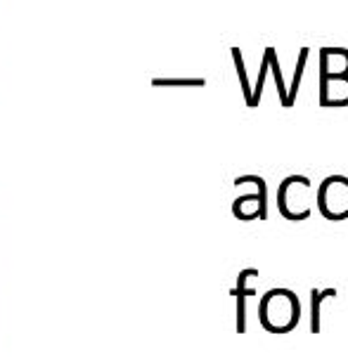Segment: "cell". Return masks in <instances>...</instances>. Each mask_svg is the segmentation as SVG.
I'll list each match as a JSON object with an SVG mask.
<instances>
[{
  "label": "cell",
  "mask_w": 348,
  "mask_h": 364,
  "mask_svg": "<svg viewBox=\"0 0 348 364\" xmlns=\"http://www.w3.org/2000/svg\"><path fill=\"white\" fill-rule=\"evenodd\" d=\"M258 322L270 333H289L301 322V301L287 287L268 289L258 301Z\"/></svg>",
  "instance_id": "cell-1"
},
{
  "label": "cell",
  "mask_w": 348,
  "mask_h": 364,
  "mask_svg": "<svg viewBox=\"0 0 348 364\" xmlns=\"http://www.w3.org/2000/svg\"><path fill=\"white\" fill-rule=\"evenodd\" d=\"M278 210L287 220L303 223L313 213V182L308 176H287L278 187Z\"/></svg>",
  "instance_id": "cell-2"
},
{
  "label": "cell",
  "mask_w": 348,
  "mask_h": 364,
  "mask_svg": "<svg viewBox=\"0 0 348 364\" xmlns=\"http://www.w3.org/2000/svg\"><path fill=\"white\" fill-rule=\"evenodd\" d=\"M237 185L251 187V192L239 194L232 201V215L242 223L268 220V182L260 176H239L235 180V187Z\"/></svg>",
  "instance_id": "cell-3"
},
{
  "label": "cell",
  "mask_w": 348,
  "mask_h": 364,
  "mask_svg": "<svg viewBox=\"0 0 348 364\" xmlns=\"http://www.w3.org/2000/svg\"><path fill=\"white\" fill-rule=\"evenodd\" d=\"M315 206L325 220L344 223L348 220V178L346 176H327L315 192Z\"/></svg>",
  "instance_id": "cell-4"
},
{
  "label": "cell",
  "mask_w": 348,
  "mask_h": 364,
  "mask_svg": "<svg viewBox=\"0 0 348 364\" xmlns=\"http://www.w3.org/2000/svg\"><path fill=\"white\" fill-rule=\"evenodd\" d=\"M253 279H258V270L256 267H244L242 272L237 274V284L232 289V296L237 301V333L246 331V303H249L251 296H258L256 287H253Z\"/></svg>",
  "instance_id": "cell-5"
},
{
  "label": "cell",
  "mask_w": 348,
  "mask_h": 364,
  "mask_svg": "<svg viewBox=\"0 0 348 364\" xmlns=\"http://www.w3.org/2000/svg\"><path fill=\"white\" fill-rule=\"evenodd\" d=\"M320 107L325 109H342L348 107V74L344 76H320Z\"/></svg>",
  "instance_id": "cell-6"
},
{
  "label": "cell",
  "mask_w": 348,
  "mask_h": 364,
  "mask_svg": "<svg viewBox=\"0 0 348 364\" xmlns=\"http://www.w3.org/2000/svg\"><path fill=\"white\" fill-rule=\"evenodd\" d=\"M348 74V48H320V76Z\"/></svg>",
  "instance_id": "cell-7"
},
{
  "label": "cell",
  "mask_w": 348,
  "mask_h": 364,
  "mask_svg": "<svg viewBox=\"0 0 348 364\" xmlns=\"http://www.w3.org/2000/svg\"><path fill=\"white\" fill-rule=\"evenodd\" d=\"M337 298V289L329 287V289H310V312H308V319H310V333H320L322 331V308L327 301H334Z\"/></svg>",
  "instance_id": "cell-8"
},
{
  "label": "cell",
  "mask_w": 348,
  "mask_h": 364,
  "mask_svg": "<svg viewBox=\"0 0 348 364\" xmlns=\"http://www.w3.org/2000/svg\"><path fill=\"white\" fill-rule=\"evenodd\" d=\"M308 57H310V48H301V50H299V60H296V71H294L292 85H289V88H287V102H285V109H292V107H294L296 95H299L301 81H303V74H306Z\"/></svg>",
  "instance_id": "cell-9"
},
{
  "label": "cell",
  "mask_w": 348,
  "mask_h": 364,
  "mask_svg": "<svg viewBox=\"0 0 348 364\" xmlns=\"http://www.w3.org/2000/svg\"><path fill=\"white\" fill-rule=\"evenodd\" d=\"M270 50H273V46H268L265 53H263V60H260V69H258V76H256V85H253V95H251V109H256L260 105V97H263L268 69H270Z\"/></svg>",
  "instance_id": "cell-10"
},
{
  "label": "cell",
  "mask_w": 348,
  "mask_h": 364,
  "mask_svg": "<svg viewBox=\"0 0 348 364\" xmlns=\"http://www.w3.org/2000/svg\"><path fill=\"white\" fill-rule=\"evenodd\" d=\"M232 62H235L239 85H242V92H244V100H246V105H249V109H251V83H249V74H246L244 57H242V50H239V48H232Z\"/></svg>",
  "instance_id": "cell-11"
},
{
  "label": "cell",
  "mask_w": 348,
  "mask_h": 364,
  "mask_svg": "<svg viewBox=\"0 0 348 364\" xmlns=\"http://www.w3.org/2000/svg\"><path fill=\"white\" fill-rule=\"evenodd\" d=\"M275 78V85H278V97L282 102V107H285L287 102V83H285V76H282V69H280V60H278V50H270V69H268Z\"/></svg>",
  "instance_id": "cell-12"
}]
</instances>
